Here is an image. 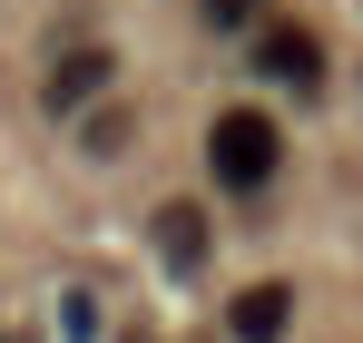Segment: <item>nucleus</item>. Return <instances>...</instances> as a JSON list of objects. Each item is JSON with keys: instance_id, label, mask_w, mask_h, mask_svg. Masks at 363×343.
<instances>
[{"instance_id": "f257e3e1", "label": "nucleus", "mask_w": 363, "mask_h": 343, "mask_svg": "<svg viewBox=\"0 0 363 343\" xmlns=\"http://www.w3.org/2000/svg\"><path fill=\"white\" fill-rule=\"evenodd\" d=\"M206 167H216V186L255 196L265 176L285 167V137H275V118H255V108H226L216 128H206Z\"/></svg>"}, {"instance_id": "f03ea898", "label": "nucleus", "mask_w": 363, "mask_h": 343, "mask_svg": "<svg viewBox=\"0 0 363 343\" xmlns=\"http://www.w3.org/2000/svg\"><path fill=\"white\" fill-rule=\"evenodd\" d=\"M255 69L285 79V89H314V79H324V50H314V30L275 20V30H255Z\"/></svg>"}, {"instance_id": "7ed1b4c3", "label": "nucleus", "mask_w": 363, "mask_h": 343, "mask_svg": "<svg viewBox=\"0 0 363 343\" xmlns=\"http://www.w3.org/2000/svg\"><path fill=\"white\" fill-rule=\"evenodd\" d=\"M285 314H295V294H285V285H245L236 304H226V334H236V343H275V334H285Z\"/></svg>"}, {"instance_id": "20e7f679", "label": "nucleus", "mask_w": 363, "mask_h": 343, "mask_svg": "<svg viewBox=\"0 0 363 343\" xmlns=\"http://www.w3.org/2000/svg\"><path fill=\"white\" fill-rule=\"evenodd\" d=\"M157 255H167L177 275H196V265H206V216H196V206H157Z\"/></svg>"}, {"instance_id": "39448f33", "label": "nucleus", "mask_w": 363, "mask_h": 343, "mask_svg": "<svg viewBox=\"0 0 363 343\" xmlns=\"http://www.w3.org/2000/svg\"><path fill=\"white\" fill-rule=\"evenodd\" d=\"M89 89H108V50H69L60 79H50V99H60V108H79Z\"/></svg>"}, {"instance_id": "423d86ee", "label": "nucleus", "mask_w": 363, "mask_h": 343, "mask_svg": "<svg viewBox=\"0 0 363 343\" xmlns=\"http://www.w3.org/2000/svg\"><path fill=\"white\" fill-rule=\"evenodd\" d=\"M196 10H206V30H245V20H255L265 0H196Z\"/></svg>"}]
</instances>
